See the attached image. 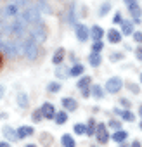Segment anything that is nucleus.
<instances>
[{
	"instance_id": "9",
	"label": "nucleus",
	"mask_w": 142,
	"mask_h": 147,
	"mask_svg": "<svg viewBox=\"0 0 142 147\" xmlns=\"http://www.w3.org/2000/svg\"><path fill=\"white\" fill-rule=\"evenodd\" d=\"M42 114H43V118L52 119V118L55 116V109H54V106H52L50 102H45V104L42 106Z\"/></svg>"
},
{
	"instance_id": "25",
	"label": "nucleus",
	"mask_w": 142,
	"mask_h": 147,
	"mask_svg": "<svg viewBox=\"0 0 142 147\" xmlns=\"http://www.w3.org/2000/svg\"><path fill=\"white\" fill-rule=\"evenodd\" d=\"M125 121H133L135 119V116H133V113H130V111H120V109H114Z\"/></svg>"
},
{
	"instance_id": "11",
	"label": "nucleus",
	"mask_w": 142,
	"mask_h": 147,
	"mask_svg": "<svg viewBox=\"0 0 142 147\" xmlns=\"http://www.w3.org/2000/svg\"><path fill=\"white\" fill-rule=\"evenodd\" d=\"M33 133H35V130H33L31 126H21V128H18V137H19V138L31 137Z\"/></svg>"
},
{
	"instance_id": "1",
	"label": "nucleus",
	"mask_w": 142,
	"mask_h": 147,
	"mask_svg": "<svg viewBox=\"0 0 142 147\" xmlns=\"http://www.w3.org/2000/svg\"><path fill=\"white\" fill-rule=\"evenodd\" d=\"M19 18L26 24H38L40 23V11H38V7H28L19 14Z\"/></svg>"
},
{
	"instance_id": "19",
	"label": "nucleus",
	"mask_w": 142,
	"mask_h": 147,
	"mask_svg": "<svg viewBox=\"0 0 142 147\" xmlns=\"http://www.w3.org/2000/svg\"><path fill=\"white\" fill-rule=\"evenodd\" d=\"M121 28H123V35H133V21H123Z\"/></svg>"
},
{
	"instance_id": "48",
	"label": "nucleus",
	"mask_w": 142,
	"mask_h": 147,
	"mask_svg": "<svg viewBox=\"0 0 142 147\" xmlns=\"http://www.w3.org/2000/svg\"><path fill=\"white\" fill-rule=\"evenodd\" d=\"M140 130H142V121H140Z\"/></svg>"
},
{
	"instance_id": "6",
	"label": "nucleus",
	"mask_w": 142,
	"mask_h": 147,
	"mask_svg": "<svg viewBox=\"0 0 142 147\" xmlns=\"http://www.w3.org/2000/svg\"><path fill=\"white\" fill-rule=\"evenodd\" d=\"M95 135H97V142L99 144H108V140H109V133L106 131V125H97V128H95Z\"/></svg>"
},
{
	"instance_id": "45",
	"label": "nucleus",
	"mask_w": 142,
	"mask_h": 147,
	"mask_svg": "<svg viewBox=\"0 0 142 147\" xmlns=\"http://www.w3.org/2000/svg\"><path fill=\"white\" fill-rule=\"evenodd\" d=\"M2 95H4V87L0 85V99H2Z\"/></svg>"
},
{
	"instance_id": "30",
	"label": "nucleus",
	"mask_w": 142,
	"mask_h": 147,
	"mask_svg": "<svg viewBox=\"0 0 142 147\" xmlns=\"http://www.w3.org/2000/svg\"><path fill=\"white\" fill-rule=\"evenodd\" d=\"M42 116H43V114H42V109H40V111H33L31 119H33L35 123H38V121H42Z\"/></svg>"
},
{
	"instance_id": "36",
	"label": "nucleus",
	"mask_w": 142,
	"mask_h": 147,
	"mask_svg": "<svg viewBox=\"0 0 142 147\" xmlns=\"http://www.w3.org/2000/svg\"><path fill=\"white\" fill-rule=\"evenodd\" d=\"M109 126H111V128H114V130H118V128H121V121L113 119V121H109Z\"/></svg>"
},
{
	"instance_id": "38",
	"label": "nucleus",
	"mask_w": 142,
	"mask_h": 147,
	"mask_svg": "<svg viewBox=\"0 0 142 147\" xmlns=\"http://www.w3.org/2000/svg\"><path fill=\"white\" fill-rule=\"evenodd\" d=\"M120 104H121V106H123V107H125V109H128V107H130V106H132V104H130V102H128V99H121V100H120Z\"/></svg>"
},
{
	"instance_id": "16",
	"label": "nucleus",
	"mask_w": 142,
	"mask_h": 147,
	"mask_svg": "<svg viewBox=\"0 0 142 147\" xmlns=\"http://www.w3.org/2000/svg\"><path fill=\"white\" fill-rule=\"evenodd\" d=\"M2 131H4L5 138H7V140H11V142H14V140H18V138H19V137H18V133H16L11 126H4V130H2Z\"/></svg>"
},
{
	"instance_id": "47",
	"label": "nucleus",
	"mask_w": 142,
	"mask_h": 147,
	"mask_svg": "<svg viewBox=\"0 0 142 147\" xmlns=\"http://www.w3.org/2000/svg\"><path fill=\"white\" fill-rule=\"evenodd\" d=\"M140 83H142V73H140Z\"/></svg>"
},
{
	"instance_id": "7",
	"label": "nucleus",
	"mask_w": 142,
	"mask_h": 147,
	"mask_svg": "<svg viewBox=\"0 0 142 147\" xmlns=\"http://www.w3.org/2000/svg\"><path fill=\"white\" fill-rule=\"evenodd\" d=\"M90 36V30L85 24H76V38L78 42H87Z\"/></svg>"
},
{
	"instance_id": "22",
	"label": "nucleus",
	"mask_w": 142,
	"mask_h": 147,
	"mask_svg": "<svg viewBox=\"0 0 142 147\" xmlns=\"http://www.w3.org/2000/svg\"><path fill=\"white\" fill-rule=\"evenodd\" d=\"M54 119H55V123H57V125H64V123L68 121V114H66V109H64V111H61V113H55Z\"/></svg>"
},
{
	"instance_id": "26",
	"label": "nucleus",
	"mask_w": 142,
	"mask_h": 147,
	"mask_svg": "<svg viewBox=\"0 0 142 147\" xmlns=\"http://www.w3.org/2000/svg\"><path fill=\"white\" fill-rule=\"evenodd\" d=\"M92 95H94L95 99H102V97H104V90H102V87L94 85V87H92Z\"/></svg>"
},
{
	"instance_id": "28",
	"label": "nucleus",
	"mask_w": 142,
	"mask_h": 147,
	"mask_svg": "<svg viewBox=\"0 0 142 147\" xmlns=\"http://www.w3.org/2000/svg\"><path fill=\"white\" fill-rule=\"evenodd\" d=\"M73 130H75V133H78V135H83V133H87V126H85L83 123H76Z\"/></svg>"
},
{
	"instance_id": "42",
	"label": "nucleus",
	"mask_w": 142,
	"mask_h": 147,
	"mask_svg": "<svg viewBox=\"0 0 142 147\" xmlns=\"http://www.w3.org/2000/svg\"><path fill=\"white\" fill-rule=\"evenodd\" d=\"M125 4L130 7V5H135V4H137V0H125Z\"/></svg>"
},
{
	"instance_id": "3",
	"label": "nucleus",
	"mask_w": 142,
	"mask_h": 147,
	"mask_svg": "<svg viewBox=\"0 0 142 147\" xmlns=\"http://www.w3.org/2000/svg\"><path fill=\"white\" fill-rule=\"evenodd\" d=\"M30 36H31L35 42H38V43L45 42V40H47V30H45V26H42L40 23L35 24V26L30 30Z\"/></svg>"
},
{
	"instance_id": "18",
	"label": "nucleus",
	"mask_w": 142,
	"mask_h": 147,
	"mask_svg": "<svg viewBox=\"0 0 142 147\" xmlns=\"http://www.w3.org/2000/svg\"><path fill=\"white\" fill-rule=\"evenodd\" d=\"M90 83H92V78L90 76H83L78 80V90H85V88H90Z\"/></svg>"
},
{
	"instance_id": "24",
	"label": "nucleus",
	"mask_w": 142,
	"mask_h": 147,
	"mask_svg": "<svg viewBox=\"0 0 142 147\" xmlns=\"http://www.w3.org/2000/svg\"><path fill=\"white\" fill-rule=\"evenodd\" d=\"M69 75L71 76H80V75H83V66L82 64H75L73 67L69 69Z\"/></svg>"
},
{
	"instance_id": "31",
	"label": "nucleus",
	"mask_w": 142,
	"mask_h": 147,
	"mask_svg": "<svg viewBox=\"0 0 142 147\" xmlns=\"http://www.w3.org/2000/svg\"><path fill=\"white\" fill-rule=\"evenodd\" d=\"M68 23H69V24H73V23H75V5H71V7H69V16H68Z\"/></svg>"
},
{
	"instance_id": "34",
	"label": "nucleus",
	"mask_w": 142,
	"mask_h": 147,
	"mask_svg": "<svg viewBox=\"0 0 142 147\" xmlns=\"http://www.w3.org/2000/svg\"><path fill=\"white\" fill-rule=\"evenodd\" d=\"M132 36H133V40H135L137 43H142V33H140V31H133Z\"/></svg>"
},
{
	"instance_id": "17",
	"label": "nucleus",
	"mask_w": 142,
	"mask_h": 147,
	"mask_svg": "<svg viewBox=\"0 0 142 147\" xmlns=\"http://www.w3.org/2000/svg\"><path fill=\"white\" fill-rule=\"evenodd\" d=\"M90 36H92L94 40H101V38L104 36V30H102L101 26H92V30H90Z\"/></svg>"
},
{
	"instance_id": "2",
	"label": "nucleus",
	"mask_w": 142,
	"mask_h": 147,
	"mask_svg": "<svg viewBox=\"0 0 142 147\" xmlns=\"http://www.w3.org/2000/svg\"><path fill=\"white\" fill-rule=\"evenodd\" d=\"M23 54L30 59V61H35L38 57V42H35L31 36L24 40V49H23Z\"/></svg>"
},
{
	"instance_id": "13",
	"label": "nucleus",
	"mask_w": 142,
	"mask_h": 147,
	"mask_svg": "<svg viewBox=\"0 0 142 147\" xmlns=\"http://www.w3.org/2000/svg\"><path fill=\"white\" fill-rule=\"evenodd\" d=\"M89 62H90V66L92 67H97L101 62H102V59H101V55H99V52H90V55H89Z\"/></svg>"
},
{
	"instance_id": "12",
	"label": "nucleus",
	"mask_w": 142,
	"mask_h": 147,
	"mask_svg": "<svg viewBox=\"0 0 142 147\" xmlns=\"http://www.w3.org/2000/svg\"><path fill=\"white\" fill-rule=\"evenodd\" d=\"M126 135H128V133H126L125 130H121V128H118V130L114 131V135H113V140H114L116 144H123V142L126 140Z\"/></svg>"
},
{
	"instance_id": "46",
	"label": "nucleus",
	"mask_w": 142,
	"mask_h": 147,
	"mask_svg": "<svg viewBox=\"0 0 142 147\" xmlns=\"http://www.w3.org/2000/svg\"><path fill=\"white\" fill-rule=\"evenodd\" d=\"M139 113H140V114H142V106H140V107H139Z\"/></svg>"
},
{
	"instance_id": "37",
	"label": "nucleus",
	"mask_w": 142,
	"mask_h": 147,
	"mask_svg": "<svg viewBox=\"0 0 142 147\" xmlns=\"http://www.w3.org/2000/svg\"><path fill=\"white\" fill-rule=\"evenodd\" d=\"M16 4H18L19 7H26V5L30 4V0H16Z\"/></svg>"
},
{
	"instance_id": "14",
	"label": "nucleus",
	"mask_w": 142,
	"mask_h": 147,
	"mask_svg": "<svg viewBox=\"0 0 142 147\" xmlns=\"http://www.w3.org/2000/svg\"><path fill=\"white\" fill-rule=\"evenodd\" d=\"M4 12H5V16H18L19 14V5L18 4H9V5H5Z\"/></svg>"
},
{
	"instance_id": "39",
	"label": "nucleus",
	"mask_w": 142,
	"mask_h": 147,
	"mask_svg": "<svg viewBox=\"0 0 142 147\" xmlns=\"http://www.w3.org/2000/svg\"><path fill=\"white\" fill-rule=\"evenodd\" d=\"M123 59V54H113L111 55V61H121Z\"/></svg>"
},
{
	"instance_id": "21",
	"label": "nucleus",
	"mask_w": 142,
	"mask_h": 147,
	"mask_svg": "<svg viewBox=\"0 0 142 147\" xmlns=\"http://www.w3.org/2000/svg\"><path fill=\"white\" fill-rule=\"evenodd\" d=\"M62 59H64V49H57V50H55V54H54L52 62H54L55 66H59V64L62 62Z\"/></svg>"
},
{
	"instance_id": "35",
	"label": "nucleus",
	"mask_w": 142,
	"mask_h": 147,
	"mask_svg": "<svg viewBox=\"0 0 142 147\" xmlns=\"http://www.w3.org/2000/svg\"><path fill=\"white\" fill-rule=\"evenodd\" d=\"M113 23H114V24H121V23H123V18H121V14H120V12H116V14H114Z\"/></svg>"
},
{
	"instance_id": "33",
	"label": "nucleus",
	"mask_w": 142,
	"mask_h": 147,
	"mask_svg": "<svg viewBox=\"0 0 142 147\" xmlns=\"http://www.w3.org/2000/svg\"><path fill=\"white\" fill-rule=\"evenodd\" d=\"M109 9H111V5H109V4H102V5H101V11H99V14H101V16H104V14H108V12H109Z\"/></svg>"
},
{
	"instance_id": "4",
	"label": "nucleus",
	"mask_w": 142,
	"mask_h": 147,
	"mask_svg": "<svg viewBox=\"0 0 142 147\" xmlns=\"http://www.w3.org/2000/svg\"><path fill=\"white\" fill-rule=\"evenodd\" d=\"M121 87H123V82H121V78H118V76H113V78H109V80L106 82V90H108L109 94H118V92L121 90Z\"/></svg>"
},
{
	"instance_id": "43",
	"label": "nucleus",
	"mask_w": 142,
	"mask_h": 147,
	"mask_svg": "<svg viewBox=\"0 0 142 147\" xmlns=\"http://www.w3.org/2000/svg\"><path fill=\"white\" fill-rule=\"evenodd\" d=\"M132 145H133V147H139V145H140V142H139V140H133V142H132Z\"/></svg>"
},
{
	"instance_id": "27",
	"label": "nucleus",
	"mask_w": 142,
	"mask_h": 147,
	"mask_svg": "<svg viewBox=\"0 0 142 147\" xmlns=\"http://www.w3.org/2000/svg\"><path fill=\"white\" fill-rule=\"evenodd\" d=\"M128 11H130V14H132L133 19H139V18H140V7H139L137 4H135V5H130Z\"/></svg>"
},
{
	"instance_id": "20",
	"label": "nucleus",
	"mask_w": 142,
	"mask_h": 147,
	"mask_svg": "<svg viewBox=\"0 0 142 147\" xmlns=\"http://www.w3.org/2000/svg\"><path fill=\"white\" fill-rule=\"evenodd\" d=\"M18 106H19L21 109H26V107H28V95H26V94H23V92L18 94Z\"/></svg>"
},
{
	"instance_id": "8",
	"label": "nucleus",
	"mask_w": 142,
	"mask_h": 147,
	"mask_svg": "<svg viewBox=\"0 0 142 147\" xmlns=\"http://www.w3.org/2000/svg\"><path fill=\"white\" fill-rule=\"evenodd\" d=\"M0 50L9 57H16V54H18V49L14 43H0Z\"/></svg>"
},
{
	"instance_id": "10",
	"label": "nucleus",
	"mask_w": 142,
	"mask_h": 147,
	"mask_svg": "<svg viewBox=\"0 0 142 147\" xmlns=\"http://www.w3.org/2000/svg\"><path fill=\"white\" fill-rule=\"evenodd\" d=\"M61 104H62V107H64L66 111H76V107H78L76 100L71 99V97H64V99L61 100Z\"/></svg>"
},
{
	"instance_id": "29",
	"label": "nucleus",
	"mask_w": 142,
	"mask_h": 147,
	"mask_svg": "<svg viewBox=\"0 0 142 147\" xmlns=\"http://www.w3.org/2000/svg\"><path fill=\"white\" fill-rule=\"evenodd\" d=\"M47 90L55 94V92H59V90H61V85H59V83H55V82H52V83H49V85H47Z\"/></svg>"
},
{
	"instance_id": "44",
	"label": "nucleus",
	"mask_w": 142,
	"mask_h": 147,
	"mask_svg": "<svg viewBox=\"0 0 142 147\" xmlns=\"http://www.w3.org/2000/svg\"><path fill=\"white\" fill-rule=\"evenodd\" d=\"M0 147H9V144L7 142H0Z\"/></svg>"
},
{
	"instance_id": "40",
	"label": "nucleus",
	"mask_w": 142,
	"mask_h": 147,
	"mask_svg": "<svg viewBox=\"0 0 142 147\" xmlns=\"http://www.w3.org/2000/svg\"><path fill=\"white\" fill-rule=\"evenodd\" d=\"M135 55H137V59H139V61H142V47H139V49L135 50Z\"/></svg>"
},
{
	"instance_id": "32",
	"label": "nucleus",
	"mask_w": 142,
	"mask_h": 147,
	"mask_svg": "<svg viewBox=\"0 0 142 147\" xmlns=\"http://www.w3.org/2000/svg\"><path fill=\"white\" fill-rule=\"evenodd\" d=\"M102 49H104V45H102V42H101V40H95V43L92 45V50H94V52H101Z\"/></svg>"
},
{
	"instance_id": "23",
	"label": "nucleus",
	"mask_w": 142,
	"mask_h": 147,
	"mask_svg": "<svg viewBox=\"0 0 142 147\" xmlns=\"http://www.w3.org/2000/svg\"><path fill=\"white\" fill-rule=\"evenodd\" d=\"M61 144L66 145V147H75V138L71 135H62L61 137Z\"/></svg>"
},
{
	"instance_id": "15",
	"label": "nucleus",
	"mask_w": 142,
	"mask_h": 147,
	"mask_svg": "<svg viewBox=\"0 0 142 147\" xmlns=\"http://www.w3.org/2000/svg\"><path fill=\"white\" fill-rule=\"evenodd\" d=\"M108 40H109L111 43H120V42H121V35H120V31H116V30H109V31H108Z\"/></svg>"
},
{
	"instance_id": "41",
	"label": "nucleus",
	"mask_w": 142,
	"mask_h": 147,
	"mask_svg": "<svg viewBox=\"0 0 142 147\" xmlns=\"http://www.w3.org/2000/svg\"><path fill=\"white\" fill-rule=\"evenodd\" d=\"M130 90H132L133 94H139V92H140V90H139V87H137V85H133V83L130 85Z\"/></svg>"
},
{
	"instance_id": "5",
	"label": "nucleus",
	"mask_w": 142,
	"mask_h": 147,
	"mask_svg": "<svg viewBox=\"0 0 142 147\" xmlns=\"http://www.w3.org/2000/svg\"><path fill=\"white\" fill-rule=\"evenodd\" d=\"M24 30H26V23H24L21 18H18L16 21H12V23L9 24V31L14 33V35H18V36H21V35L24 33Z\"/></svg>"
}]
</instances>
